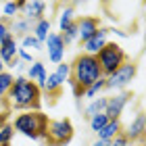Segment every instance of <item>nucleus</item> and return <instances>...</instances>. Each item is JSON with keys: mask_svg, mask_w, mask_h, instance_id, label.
Wrapping results in <instances>:
<instances>
[{"mask_svg": "<svg viewBox=\"0 0 146 146\" xmlns=\"http://www.w3.org/2000/svg\"><path fill=\"white\" fill-rule=\"evenodd\" d=\"M71 73H69V84H75L79 88L88 90L94 82L102 79V71H100V65H98V58L92 56V54H77L75 61L71 65Z\"/></svg>", "mask_w": 146, "mask_h": 146, "instance_id": "f03ea898", "label": "nucleus"}, {"mask_svg": "<svg viewBox=\"0 0 146 146\" xmlns=\"http://www.w3.org/2000/svg\"><path fill=\"white\" fill-rule=\"evenodd\" d=\"M50 36V19H40V21L34 25V38L38 40L40 44H44L46 42V38Z\"/></svg>", "mask_w": 146, "mask_h": 146, "instance_id": "f3484780", "label": "nucleus"}, {"mask_svg": "<svg viewBox=\"0 0 146 146\" xmlns=\"http://www.w3.org/2000/svg\"><path fill=\"white\" fill-rule=\"evenodd\" d=\"M23 4H25V0H17V2L13 0V2H6V4H4V17H6V19H13L19 11L23 9Z\"/></svg>", "mask_w": 146, "mask_h": 146, "instance_id": "b1692460", "label": "nucleus"}, {"mask_svg": "<svg viewBox=\"0 0 146 146\" xmlns=\"http://www.w3.org/2000/svg\"><path fill=\"white\" fill-rule=\"evenodd\" d=\"M136 73H138V65L134 61H125L121 67H119L115 73H111V75L104 79V88H109V90H119V88H125L127 84L134 82V77H136Z\"/></svg>", "mask_w": 146, "mask_h": 146, "instance_id": "423d86ee", "label": "nucleus"}, {"mask_svg": "<svg viewBox=\"0 0 146 146\" xmlns=\"http://www.w3.org/2000/svg\"><path fill=\"white\" fill-rule=\"evenodd\" d=\"M109 34H111V29L100 27L92 38H88L86 42H82V50H84V54H92V56H96L98 52L102 50V46L107 44V36H109Z\"/></svg>", "mask_w": 146, "mask_h": 146, "instance_id": "9d476101", "label": "nucleus"}, {"mask_svg": "<svg viewBox=\"0 0 146 146\" xmlns=\"http://www.w3.org/2000/svg\"><path fill=\"white\" fill-rule=\"evenodd\" d=\"M123 131V125L121 121H109L104 127L98 131V140H104V142H111L115 136H119Z\"/></svg>", "mask_w": 146, "mask_h": 146, "instance_id": "dca6fc26", "label": "nucleus"}, {"mask_svg": "<svg viewBox=\"0 0 146 146\" xmlns=\"http://www.w3.org/2000/svg\"><path fill=\"white\" fill-rule=\"evenodd\" d=\"M63 86H65V82L56 75V73H50V75H46V82H44V86H42V90L46 92V96H48V98H52L50 104H54L56 98H61V94H63Z\"/></svg>", "mask_w": 146, "mask_h": 146, "instance_id": "ddd939ff", "label": "nucleus"}, {"mask_svg": "<svg viewBox=\"0 0 146 146\" xmlns=\"http://www.w3.org/2000/svg\"><path fill=\"white\" fill-rule=\"evenodd\" d=\"M73 21H75V4H69L67 9L58 15V27L65 29V27H67V25H71Z\"/></svg>", "mask_w": 146, "mask_h": 146, "instance_id": "6ab92c4d", "label": "nucleus"}, {"mask_svg": "<svg viewBox=\"0 0 146 146\" xmlns=\"http://www.w3.org/2000/svg\"><path fill=\"white\" fill-rule=\"evenodd\" d=\"M46 125H48V115H44L42 111H25V113H21V115L15 117L13 129L19 131V134H23L25 138L44 142Z\"/></svg>", "mask_w": 146, "mask_h": 146, "instance_id": "7ed1b4c3", "label": "nucleus"}, {"mask_svg": "<svg viewBox=\"0 0 146 146\" xmlns=\"http://www.w3.org/2000/svg\"><path fill=\"white\" fill-rule=\"evenodd\" d=\"M54 73H56V75L63 79V82H67V79H69V73H71V67H69L67 63H58V65H56V71H54Z\"/></svg>", "mask_w": 146, "mask_h": 146, "instance_id": "cd10ccee", "label": "nucleus"}, {"mask_svg": "<svg viewBox=\"0 0 146 146\" xmlns=\"http://www.w3.org/2000/svg\"><path fill=\"white\" fill-rule=\"evenodd\" d=\"M15 136V129H13V123H6L0 127V146H11V140Z\"/></svg>", "mask_w": 146, "mask_h": 146, "instance_id": "5701e85b", "label": "nucleus"}, {"mask_svg": "<svg viewBox=\"0 0 146 146\" xmlns=\"http://www.w3.org/2000/svg\"><path fill=\"white\" fill-rule=\"evenodd\" d=\"M2 69H4V63H2V61H0V73H2Z\"/></svg>", "mask_w": 146, "mask_h": 146, "instance_id": "7c9ffc66", "label": "nucleus"}, {"mask_svg": "<svg viewBox=\"0 0 146 146\" xmlns=\"http://www.w3.org/2000/svg\"><path fill=\"white\" fill-rule=\"evenodd\" d=\"M21 46H23V50H25V48H34V50H42V44H40L38 40L34 38V36H29V34H27V36H25V38L21 40Z\"/></svg>", "mask_w": 146, "mask_h": 146, "instance_id": "393cba45", "label": "nucleus"}, {"mask_svg": "<svg viewBox=\"0 0 146 146\" xmlns=\"http://www.w3.org/2000/svg\"><path fill=\"white\" fill-rule=\"evenodd\" d=\"M27 79H29V82H34L38 88L42 90V86L46 82V69H44V65L40 63V61H34L27 67Z\"/></svg>", "mask_w": 146, "mask_h": 146, "instance_id": "2eb2a0df", "label": "nucleus"}, {"mask_svg": "<svg viewBox=\"0 0 146 146\" xmlns=\"http://www.w3.org/2000/svg\"><path fill=\"white\" fill-rule=\"evenodd\" d=\"M100 90H104V77H102V79H98V82H94V84H92L90 88L86 90V94H84V96H88V98H92V96H96V94H98V92H100Z\"/></svg>", "mask_w": 146, "mask_h": 146, "instance_id": "a878e982", "label": "nucleus"}, {"mask_svg": "<svg viewBox=\"0 0 146 146\" xmlns=\"http://www.w3.org/2000/svg\"><path fill=\"white\" fill-rule=\"evenodd\" d=\"M96 58H98V65H100L102 77H109L111 73H115L125 61H129L127 54H125V50L117 42H107L102 46V50L96 54Z\"/></svg>", "mask_w": 146, "mask_h": 146, "instance_id": "20e7f679", "label": "nucleus"}, {"mask_svg": "<svg viewBox=\"0 0 146 146\" xmlns=\"http://www.w3.org/2000/svg\"><path fill=\"white\" fill-rule=\"evenodd\" d=\"M46 46H48V58L52 63H63V56H65V42L61 40L58 34H50L46 38Z\"/></svg>", "mask_w": 146, "mask_h": 146, "instance_id": "f8f14e48", "label": "nucleus"}, {"mask_svg": "<svg viewBox=\"0 0 146 146\" xmlns=\"http://www.w3.org/2000/svg\"><path fill=\"white\" fill-rule=\"evenodd\" d=\"M123 136L129 142H140V146L144 144V113H138L136 119L127 125V129H123Z\"/></svg>", "mask_w": 146, "mask_h": 146, "instance_id": "9b49d317", "label": "nucleus"}, {"mask_svg": "<svg viewBox=\"0 0 146 146\" xmlns=\"http://www.w3.org/2000/svg\"><path fill=\"white\" fill-rule=\"evenodd\" d=\"M6 102H9L11 111H40L42 107V90L38 88L34 82H29L25 75L15 77L11 90L6 92Z\"/></svg>", "mask_w": 146, "mask_h": 146, "instance_id": "f257e3e1", "label": "nucleus"}, {"mask_svg": "<svg viewBox=\"0 0 146 146\" xmlns=\"http://www.w3.org/2000/svg\"><path fill=\"white\" fill-rule=\"evenodd\" d=\"M13 82H15V77H13L9 71H2V73H0V98L6 96V92L11 90Z\"/></svg>", "mask_w": 146, "mask_h": 146, "instance_id": "412c9836", "label": "nucleus"}, {"mask_svg": "<svg viewBox=\"0 0 146 146\" xmlns=\"http://www.w3.org/2000/svg\"><path fill=\"white\" fill-rule=\"evenodd\" d=\"M23 13H25V19L31 23H38L40 19H44V13H46V2H40V0H34V2H25L23 4V9H21Z\"/></svg>", "mask_w": 146, "mask_h": 146, "instance_id": "4468645a", "label": "nucleus"}, {"mask_svg": "<svg viewBox=\"0 0 146 146\" xmlns=\"http://www.w3.org/2000/svg\"><path fill=\"white\" fill-rule=\"evenodd\" d=\"M17 42L15 36L9 34L2 42H0V61L4 63V67H17L19 65V56H17Z\"/></svg>", "mask_w": 146, "mask_h": 146, "instance_id": "1a4fd4ad", "label": "nucleus"}, {"mask_svg": "<svg viewBox=\"0 0 146 146\" xmlns=\"http://www.w3.org/2000/svg\"><path fill=\"white\" fill-rule=\"evenodd\" d=\"M75 23H77V40H79V44L86 42L88 38H92L98 29H100V19L94 17V15L77 17Z\"/></svg>", "mask_w": 146, "mask_h": 146, "instance_id": "6e6552de", "label": "nucleus"}, {"mask_svg": "<svg viewBox=\"0 0 146 146\" xmlns=\"http://www.w3.org/2000/svg\"><path fill=\"white\" fill-rule=\"evenodd\" d=\"M131 98L129 92H123V94H115V96H109L107 98V107H104V115L109 117V121H119L121 113L125 109L127 100Z\"/></svg>", "mask_w": 146, "mask_h": 146, "instance_id": "0eeeda50", "label": "nucleus"}, {"mask_svg": "<svg viewBox=\"0 0 146 146\" xmlns=\"http://www.w3.org/2000/svg\"><path fill=\"white\" fill-rule=\"evenodd\" d=\"M73 134V123L71 119H48V125H46V138L44 144L46 146H67L71 142Z\"/></svg>", "mask_w": 146, "mask_h": 146, "instance_id": "39448f33", "label": "nucleus"}, {"mask_svg": "<svg viewBox=\"0 0 146 146\" xmlns=\"http://www.w3.org/2000/svg\"><path fill=\"white\" fill-rule=\"evenodd\" d=\"M104 107H107V98H104V96H98V98H94V100H92L88 107L84 109V117L90 119V117L98 115V113H104Z\"/></svg>", "mask_w": 146, "mask_h": 146, "instance_id": "a211bd4d", "label": "nucleus"}, {"mask_svg": "<svg viewBox=\"0 0 146 146\" xmlns=\"http://www.w3.org/2000/svg\"><path fill=\"white\" fill-rule=\"evenodd\" d=\"M109 146H129V140L123 136V131H121L119 136H115V138L109 142Z\"/></svg>", "mask_w": 146, "mask_h": 146, "instance_id": "c85d7f7f", "label": "nucleus"}, {"mask_svg": "<svg viewBox=\"0 0 146 146\" xmlns=\"http://www.w3.org/2000/svg\"><path fill=\"white\" fill-rule=\"evenodd\" d=\"M27 31H31V23L27 19H19V21H13L11 23V34L13 36H27Z\"/></svg>", "mask_w": 146, "mask_h": 146, "instance_id": "aec40b11", "label": "nucleus"}, {"mask_svg": "<svg viewBox=\"0 0 146 146\" xmlns=\"http://www.w3.org/2000/svg\"><path fill=\"white\" fill-rule=\"evenodd\" d=\"M11 23L13 19H6V17H0V42L11 34Z\"/></svg>", "mask_w": 146, "mask_h": 146, "instance_id": "bb28decb", "label": "nucleus"}, {"mask_svg": "<svg viewBox=\"0 0 146 146\" xmlns=\"http://www.w3.org/2000/svg\"><path fill=\"white\" fill-rule=\"evenodd\" d=\"M92 146H109V142H104V140H96Z\"/></svg>", "mask_w": 146, "mask_h": 146, "instance_id": "c756f323", "label": "nucleus"}, {"mask_svg": "<svg viewBox=\"0 0 146 146\" xmlns=\"http://www.w3.org/2000/svg\"><path fill=\"white\" fill-rule=\"evenodd\" d=\"M88 121H90V127H92V131H96V134H98V131H100V129L104 127V125L109 123V117L104 115V113H98V115L90 117Z\"/></svg>", "mask_w": 146, "mask_h": 146, "instance_id": "4be33fe9", "label": "nucleus"}]
</instances>
